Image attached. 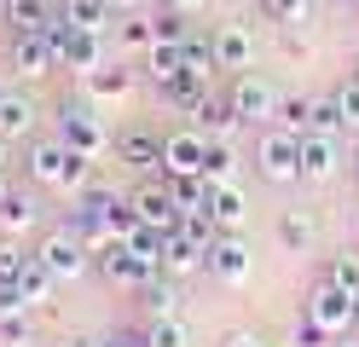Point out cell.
<instances>
[{"instance_id":"obj_1","label":"cell","mask_w":359,"mask_h":347,"mask_svg":"<svg viewBox=\"0 0 359 347\" xmlns=\"http://www.w3.org/2000/svg\"><path fill=\"white\" fill-rule=\"evenodd\" d=\"M24 179L29 185H47V191H64V197H76L87 179H93V156H81L70 151L64 139H24Z\"/></svg>"},{"instance_id":"obj_2","label":"cell","mask_w":359,"mask_h":347,"mask_svg":"<svg viewBox=\"0 0 359 347\" xmlns=\"http://www.w3.org/2000/svg\"><path fill=\"white\" fill-rule=\"evenodd\" d=\"M58 139H64V145H70V151L93 156V162L116 151V139H110L104 116H99V104L87 99V93H81V99H70V93H64V99H58Z\"/></svg>"},{"instance_id":"obj_3","label":"cell","mask_w":359,"mask_h":347,"mask_svg":"<svg viewBox=\"0 0 359 347\" xmlns=\"http://www.w3.org/2000/svg\"><path fill=\"white\" fill-rule=\"evenodd\" d=\"M255 174L261 179H273V185H296L302 179V133H290V128H255Z\"/></svg>"},{"instance_id":"obj_4","label":"cell","mask_w":359,"mask_h":347,"mask_svg":"<svg viewBox=\"0 0 359 347\" xmlns=\"http://www.w3.org/2000/svg\"><path fill=\"white\" fill-rule=\"evenodd\" d=\"M35 261L47 266V272L58 278V284H70V278H81L87 266H93V249H87V243H81V231H76L70 220H64V226H53L47 238L35 243Z\"/></svg>"},{"instance_id":"obj_5","label":"cell","mask_w":359,"mask_h":347,"mask_svg":"<svg viewBox=\"0 0 359 347\" xmlns=\"http://www.w3.org/2000/svg\"><path fill=\"white\" fill-rule=\"evenodd\" d=\"M226 104L238 110V122L243 128H273L278 122V104H284V93L266 81V76H232V93H226Z\"/></svg>"},{"instance_id":"obj_6","label":"cell","mask_w":359,"mask_h":347,"mask_svg":"<svg viewBox=\"0 0 359 347\" xmlns=\"http://www.w3.org/2000/svg\"><path fill=\"white\" fill-rule=\"evenodd\" d=\"M302 313H307L313 324H325L330 336H348L353 324H359V295L325 284V278H313V290H307V301H302Z\"/></svg>"},{"instance_id":"obj_7","label":"cell","mask_w":359,"mask_h":347,"mask_svg":"<svg viewBox=\"0 0 359 347\" xmlns=\"http://www.w3.org/2000/svg\"><path fill=\"white\" fill-rule=\"evenodd\" d=\"M93 266H99L104 284H122V290H140V284H151V278L163 272L156 261H145V254L133 249V243H122V238H110V243L93 254Z\"/></svg>"},{"instance_id":"obj_8","label":"cell","mask_w":359,"mask_h":347,"mask_svg":"<svg viewBox=\"0 0 359 347\" xmlns=\"http://www.w3.org/2000/svg\"><path fill=\"white\" fill-rule=\"evenodd\" d=\"M203 156H209V139L197 128H168L163 133V174L168 179H203Z\"/></svg>"},{"instance_id":"obj_9","label":"cell","mask_w":359,"mask_h":347,"mask_svg":"<svg viewBox=\"0 0 359 347\" xmlns=\"http://www.w3.org/2000/svg\"><path fill=\"white\" fill-rule=\"evenodd\" d=\"M128 203H133V215H140L145 226H156V231H174V226H180V208H174V191H168V174H145V179L128 191Z\"/></svg>"},{"instance_id":"obj_10","label":"cell","mask_w":359,"mask_h":347,"mask_svg":"<svg viewBox=\"0 0 359 347\" xmlns=\"http://www.w3.org/2000/svg\"><path fill=\"white\" fill-rule=\"evenodd\" d=\"M12 69L24 81H41V76H53V69H64L58 58V41L41 29V35H12Z\"/></svg>"},{"instance_id":"obj_11","label":"cell","mask_w":359,"mask_h":347,"mask_svg":"<svg viewBox=\"0 0 359 347\" xmlns=\"http://www.w3.org/2000/svg\"><path fill=\"white\" fill-rule=\"evenodd\" d=\"M250 266H255V254H250V243H243L238 231H220V238L209 243V278L215 284H243Z\"/></svg>"},{"instance_id":"obj_12","label":"cell","mask_w":359,"mask_h":347,"mask_svg":"<svg viewBox=\"0 0 359 347\" xmlns=\"http://www.w3.org/2000/svg\"><path fill=\"white\" fill-rule=\"evenodd\" d=\"M209 53H215L220 69L243 76V69L255 64V35L243 29V23H215V29H209Z\"/></svg>"},{"instance_id":"obj_13","label":"cell","mask_w":359,"mask_h":347,"mask_svg":"<svg viewBox=\"0 0 359 347\" xmlns=\"http://www.w3.org/2000/svg\"><path fill=\"white\" fill-rule=\"evenodd\" d=\"M209 81H215V76H203V69H191V64H186L174 81H163V87H156V99H163L168 110H180V116H197V110L215 99V93H209Z\"/></svg>"},{"instance_id":"obj_14","label":"cell","mask_w":359,"mask_h":347,"mask_svg":"<svg viewBox=\"0 0 359 347\" xmlns=\"http://www.w3.org/2000/svg\"><path fill=\"white\" fill-rule=\"evenodd\" d=\"M163 272L168 278H191V272H209V243H197L191 231H163Z\"/></svg>"},{"instance_id":"obj_15","label":"cell","mask_w":359,"mask_h":347,"mask_svg":"<svg viewBox=\"0 0 359 347\" xmlns=\"http://www.w3.org/2000/svg\"><path fill=\"white\" fill-rule=\"evenodd\" d=\"M116 162H128L133 174H163V133H151V128L116 133Z\"/></svg>"},{"instance_id":"obj_16","label":"cell","mask_w":359,"mask_h":347,"mask_svg":"<svg viewBox=\"0 0 359 347\" xmlns=\"http://www.w3.org/2000/svg\"><path fill=\"white\" fill-rule=\"evenodd\" d=\"M336 168H342V139L302 133V179L307 185H325V179H336Z\"/></svg>"},{"instance_id":"obj_17","label":"cell","mask_w":359,"mask_h":347,"mask_svg":"<svg viewBox=\"0 0 359 347\" xmlns=\"http://www.w3.org/2000/svg\"><path fill=\"white\" fill-rule=\"evenodd\" d=\"M35 220H41V203L24 191V185H6V197H0V238L24 243V231H35Z\"/></svg>"},{"instance_id":"obj_18","label":"cell","mask_w":359,"mask_h":347,"mask_svg":"<svg viewBox=\"0 0 359 347\" xmlns=\"http://www.w3.org/2000/svg\"><path fill=\"white\" fill-rule=\"evenodd\" d=\"M0 18H6V35H41V29H53L58 6L53 0H6Z\"/></svg>"},{"instance_id":"obj_19","label":"cell","mask_w":359,"mask_h":347,"mask_svg":"<svg viewBox=\"0 0 359 347\" xmlns=\"http://www.w3.org/2000/svg\"><path fill=\"white\" fill-rule=\"evenodd\" d=\"M81 93H87V99H128V93H133V69L122 64V58H110V64H99L93 69V76H81Z\"/></svg>"},{"instance_id":"obj_20","label":"cell","mask_w":359,"mask_h":347,"mask_svg":"<svg viewBox=\"0 0 359 347\" xmlns=\"http://www.w3.org/2000/svg\"><path fill=\"white\" fill-rule=\"evenodd\" d=\"M191 128H197V133H203V139H209V145H220V139H238V133H243V122H238V110H232L226 99H209L203 110H197V116H191Z\"/></svg>"},{"instance_id":"obj_21","label":"cell","mask_w":359,"mask_h":347,"mask_svg":"<svg viewBox=\"0 0 359 347\" xmlns=\"http://www.w3.org/2000/svg\"><path fill=\"white\" fill-rule=\"evenodd\" d=\"M243 215H250V203H243L238 185H209V220H215V231H243Z\"/></svg>"},{"instance_id":"obj_22","label":"cell","mask_w":359,"mask_h":347,"mask_svg":"<svg viewBox=\"0 0 359 347\" xmlns=\"http://www.w3.org/2000/svg\"><path fill=\"white\" fill-rule=\"evenodd\" d=\"M110 46H116V58H145L156 46V18H122Z\"/></svg>"},{"instance_id":"obj_23","label":"cell","mask_w":359,"mask_h":347,"mask_svg":"<svg viewBox=\"0 0 359 347\" xmlns=\"http://www.w3.org/2000/svg\"><path fill=\"white\" fill-rule=\"evenodd\" d=\"M58 18L76 23V29H87V35H110L116 29V23H110L116 12H110L104 0H58Z\"/></svg>"},{"instance_id":"obj_24","label":"cell","mask_w":359,"mask_h":347,"mask_svg":"<svg viewBox=\"0 0 359 347\" xmlns=\"http://www.w3.org/2000/svg\"><path fill=\"white\" fill-rule=\"evenodd\" d=\"M18 290H24V307H35V313H41V307H53V290H58V278H53L47 266L35 261V249H29V261L18 266Z\"/></svg>"},{"instance_id":"obj_25","label":"cell","mask_w":359,"mask_h":347,"mask_svg":"<svg viewBox=\"0 0 359 347\" xmlns=\"http://www.w3.org/2000/svg\"><path fill=\"white\" fill-rule=\"evenodd\" d=\"M133 295H140V307H145V318H174V313H180V284H174L168 272H156L151 284H140Z\"/></svg>"},{"instance_id":"obj_26","label":"cell","mask_w":359,"mask_h":347,"mask_svg":"<svg viewBox=\"0 0 359 347\" xmlns=\"http://www.w3.org/2000/svg\"><path fill=\"white\" fill-rule=\"evenodd\" d=\"M35 133V104H29V93H6L0 99V139H29Z\"/></svg>"},{"instance_id":"obj_27","label":"cell","mask_w":359,"mask_h":347,"mask_svg":"<svg viewBox=\"0 0 359 347\" xmlns=\"http://www.w3.org/2000/svg\"><path fill=\"white\" fill-rule=\"evenodd\" d=\"M313 238H319V226H313L307 208H284V215H278V243H284L290 254H307Z\"/></svg>"},{"instance_id":"obj_28","label":"cell","mask_w":359,"mask_h":347,"mask_svg":"<svg viewBox=\"0 0 359 347\" xmlns=\"http://www.w3.org/2000/svg\"><path fill=\"white\" fill-rule=\"evenodd\" d=\"M180 69H186V41H156L151 53H145V76L163 87V81H174Z\"/></svg>"},{"instance_id":"obj_29","label":"cell","mask_w":359,"mask_h":347,"mask_svg":"<svg viewBox=\"0 0 359 347\" xmlns=\"http://www.w3.org/2000/svg\"><path fill=\"white\" fill-rule=\"evenodd\" d=\"M238 174H243V156H238L232 139L209 145V156H203V179H209V185H238Z\"/></svg>"},{"instance_id":"obj_30","label":"cell","mask_w":359,"mask_h":347,"mask_svg":"<svg viewBox=\"0 0 359 347\" xmlns=\"http://www.w3.org/2000/svg\"><path fill=\"white\" fill-rule=\"evenodd\" d=\"M307 133H330V139H342V133H348V122H342V104H336V87L313 99V110H307Z\"/></svg>"},{"instance_id":"obj_31","label":"cell","mask_w":359,"mask_h":347,"mask_svg":"<svg viewBox=\"0 0 359 347\" xmlns=\"http://www.w3.org/2000/svg\"><path fill=\"white\" fill-rule=\"evenodd\" d=\"M319 278H325V284H336V290H348V295H359V254H330V261L319 266Z\"/></svg>"},{"instance_id":"obj_32","label":"cell","mask_w":359,"mask_h":347,"mask_svg":"<svg viewBox=\"0 0 359 347\" xmlns=\"http://www.w3.org/2000/svg\"><path fill=\"white\" fill-rule=\"evenodd\" d=\"M180 215H209V179H168Z\"/></svg>"},{"instance_id":"obj_33","label":"cell","mask_w":359,"mask_h":347,"mask_svg":"<svg viewBox=\"0 0 359 347\" xmlns=\"http://www.w3.org/2000/svg\"><path fill=\"white\" fill-rule=\"evenodd\" d=\"M0 341H6V347H29V341H35V313H29V307L0 313Z\"/></svg>"},{"instance_id":"obj_34","label":"cell","mask_w":359,"mask_h":347,"mask_svg":"<svg viewBox=\"0 0 359 347\" xmlns=\"http://www.w3.org/2000/svg\"><path fill=\"white\" fill-rule=\"evenodd\" d=\"M145 336H151V347H191V336H186V318H145Z\"/></svg>"},{"instance_id":"obj_35","label":"cell","mask_w":359,"mask_h":347,"mask_svg":"<svg viewBox=\"0 0 359 347\" xmlns=\"http://www.w3.org/2000/svg\"><path fill=\"white\" fill-rule=\"evenodd\" d=\"M330 341H336V336L325 330V324H313L307 313L296 318V330H290V347H330Z\"/></svg>"},{"instance_id":"obj_36","label":"cell","mask_w":359,"mask_h":347,"mask_svg":"<svg viewBox=\"0 0 359 347\" xmlns=\"http://www.w3.org/2000/svg\"><path fill=\"white\" fill-rule=\"evenodd\" d=\"M255 6H261L266 18H273V23H284V29L307 18V0H255Z\"/></svg>"},{"instance_id":"obj_37","label":"cell","mask_w":359,"mask_h":347,"mask_svg":"<svg viewBox=\"0 0 359 347\" xmlns=\"http://www.w3.org/2000/svg\"><path fill=\"white\" fill-rule=\"evenodd\" d=\"M151 18H156V41H186V35H191V18H180V12H168V6H156Z\"/></svg>"},{"instance_id":"obj_38","label":"cell","mask_w":359,"mask_h":347,"mask_svg":"<svg viewBox=\"0 0 359 347\" xmlns=\"http://www.w3.org/2000/svg\"><path fill=\"white\" fill-rule=\"evenodd\" d=\"M336 104H342V122H348V133H359V76H348L342 87H336Z\"/></svg>"},{"instance_id":"obj_39","label":"cell","mask_w":359,"mask_h":347,"mask_svg":"<svg viewBox=\"0 0 359 347\" xmlns=\"http://www.w3.org/2000/svg\"><path fill=\"white\" fill-rule=\"evenodd\" d=\"M307 110H313V99H284V104H278V128L307 133Z\"/></svg>"},{"instance_id":"obj_40","label":"cell","mask_w":359,"mask_h":347,"mask_svg":"<svg viewBox=\"0 0 359 347\" xmlns=\"http://www.w3.org/2000/svg\"><path fill=\"white\" fill-rule=\"evenodd\" d=\"M29 261V249L18 243V238H0V284H6V278H18V266Z\"/></svg>"},{"instance_id":"obj_41","label":"cell","mask_w":359,"mask_h":347,"mask_svg":"<svg viewBox=\"0 0 359 347\" xmlns=\"http://www.w3.org/2000/svg\"><path fill=\"white\" fill-rule=\"evenodd\" d=\"M18 307H24V290H18V278H6V284H0V313H18Z\"/></svg>"},{"instance_id":"obj_42","label":"cell","mask_w":359,"mask_h":347,"mask_svg":"<svg viewBox=\"0 0 359 347\" xmlns=\"http://www.w3.org/2000/svg\"><path fill=\"white\" fill-rule=\"evenodd\" d=\"M110 341H116V347H151V336H145V324H133V330H116Z\"/></svg>"},{"instance_id":"obj_43","label":"cell","mask_w":359,"mask_h":347,"mask_svg":"<svg viewBox=\"0 0 359 347\" xmlns=\"http://www.w3.org/2000/svg\"><path fill=\"white\" fill-rule=\"evenodd\" d=\"M220 347H266L255 330H226V336H220Z\"/></svg>"},{"instance_id":"obj_44","label":"cell","mask_w":359,"mask_h":347,"mask_svg":"<svg viewBox=\"0 0 359 347\" xmlns=\"http://www.w3.org/2000/svg\"><path fill=\"white\" fill-rule=\"evenodd\" d=\"M156 6H168V12H180V18H197L209 0H156Z\"/></svg>"},{"instance_id":"obj_45","label":"cell","mask_w":359,"mask_h":347,"mask_svg":"<svg viewBox=\"0 0 359 347\" xmlns=\"http://www.w3.org/2000/svg\"><path fill=\"white\" fill-rule=\"evenodd\" d=\"M0 174H12V139H0Z\"/></svg>"},{"instance_id":"obj_46","label":"cell","mask_w":359,"mask_h":347,"mask_svg":"<svg viewBox=\"0 0 359 347\" xmlns=\"http://www.w3.org/2000/svg\"><path fill=\"white\" fill-rule=\"evenodd\" d=\"M58 347H87V336H76V341H70V336H64V341H58Z\"/></svg>"},{"instance_id":"obj_47","label":"cell","mask_w":359,"mask_h":347,"mask_svg":"<svg viewBox=\"0 0 359 347\" xmlns=\"http://www.w3.org/2000/svg\"><path fill=\"white\" fill-rule=\"evenodd\" d=\"M330 347H359V341H353V336H336V341H330Z\"/></svg>"},{"instance_id":"obj_48","label":"cell","mask_w":359,"mask_h":347,"mask_svg":"<svg viewBox=\"0 0 359 347\" xmlns=\"http://www.w3.org/2000/svg\"><path fill=\"white\" fill-rule=\"evenodd\" d=\"M87 347H116V341H110V336H104V341H93V336H87Z\"/></svg>"},{"instance_id":"obj_49","label":"cell","mask_w":359,"mask_h":347,"mask_svg":"<svg viewBox=\"0 0 359 347\" xmlns=\"http://www.w3.org/2000/svg\"><path fill=\"white\" fill-rule=\"evenodd\" d=\"M6 185H12V174H0V197H6Z\"/></svg>"},{"instance_id":"obj_50","label":"cell","mask_w":359,"mask_h":347,"mask_svg":"<svg viewBox=\"0 0 359 347\" xmlns=\"http://www.w3.org/2000/svg\"><path fill=\"white\" fill-rule=\"evenodd\" d=\"M348 6H353V12H359V0H348Z\"/></svg>"},{"instance_id":"obj_51","label":"cell","mask_w":359,"mask_h":347,"mask_svg":"<svg viewBox=\"0 0 359 347\" xmlns=\"http://www.w3.org/2000/svg\"><path fill=\"white\" fill-rule=\"evenodd\" d=\"M353 174H359V156H353Z\"/></svg>"},{"instance_id":"obj_52","label":"cell","mask_w":359,"mask_h":347,"mask_svg":"<svg viewBox=\"0 0 359 347\" xmlns=\"http://www.w3.org/2000/svg\"><path fill=\"white\" fill-rule=\"evenodd\" d=\"M0 99H6V87H0Z\"/></svg>"},{"instance_id":"obj_53","label":"cell","mask_w":359,"mask_h":347,"mask_svg":"<svg viewBox=\"0 0 359 347\" xmlns=\"http://www.w3.org/2000/svg\"><path fill=\"white\" fill-rule=\"evenodd\" d=\"M0 6H6V0H0Z\"/></svg>"},{"instance_id":"obj_54","label":"cell","mask_w":359,"mask_h":347,"mask_svg":"<svg viewBox=\"0 0 359 347\" xmlns=\"http://www.w3.org/2000/svg\"><path fill=\"white\" fill-rule=\"evenodd\" d=\"M353 76H359V69H353Z\"/></svg>"}]
</instances>
